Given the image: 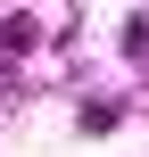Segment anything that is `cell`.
<instances>
[{"mask_svg": "<svg viewBox=\"0 0 149 157\" xmlns=\"http://www.w3.org/2000/svg\"><path fill=\"white\" fill-rule=\"evenodd\" d=\"M124 50H133V58H149V25H141V17L124 25Z\"/></svg>", "mask_w": 149, "mask_h": 157, "instance_id": "1", "label": "cell"}]
</instances>
